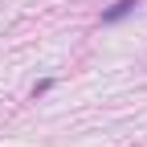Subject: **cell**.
I'll list each match as a JSON object with an SVG mask.
<instances>
[{"label": "cell", "instance_id": "1", "mask_svg": "<svg viewBox=\"0 0 147 147\" xmlns=\"http://www.w3.org/2000/svg\"><path fill=\"white\" fill-rule=\"evenodd\" d=\"M135 4H139V0H119V4H115V8H106V12H102V21H106V25H115V21H123V16H127V12H131Z\"/></svg>", "mask_w": 147, "mask_h": 147}]
</instances>
